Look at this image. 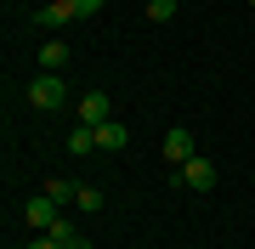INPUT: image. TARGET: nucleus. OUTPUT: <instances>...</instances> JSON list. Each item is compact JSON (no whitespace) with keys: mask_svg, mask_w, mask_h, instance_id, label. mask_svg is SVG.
Segmentation results:
<instances>
[{"mask_svg":"<svg viewBox=\"0 0 255 249\" xmlns=\"http://www.w3.org/2000/svg\"><path fill=\"white\" fill-rule=\"evenodd\" d=\"M40 68H46V74H63L68 68V46L63 40H46V46H40Z\"/></svg>","mask_w":255,"mask_h":249,"instance_id":"9","label":"nucleus"},{"mask_svg":"<svg viewBox=\"0 0 255 249\" xmlns=\"http://www.w3.org/2000/svg\"><path fill=\"white\" fill-rule=\"evenodd\" d=\"M91 148H97V125H74L68 130V153L80 159V153H91Z\"/></svg>","mask_w":255,"mask_h":249,"instance_id":"10","label":"nucleus"},{"mask_svg":"<svg viewBox=\"0 0 255 249\" xmlns=\"http://www.w3.org/2000/svg\"><path fill=\"white\" fill-rule=\"evenodd\" d=\"M74 17H80V11H74V0H51V6H40V11H34V23H40V28H63V23H74Z\"/></svg>","mask_w":255,"mask_h":249,"instance_id":"6","label":"nucleus"},{"mask_svg":"<svg viewBox=\"0 0 255 249\" xmlns=\"http://www.w3.org/2000/svg\"><path fill=\"white\" fill-rule=\"evenodd\" d=\"M28 249H63V244H57L51 232H34V244H28Z\"/></svg>","mask_w":255,"mask_h":249,"instance_id":"15","label":"nucleus"},{"mask_svg":"<svg viewBox=\"0 0 255 249\" xmlns=\"http://www.w3.org/2000/svg\"><path fill=\"white\" fill-rule=\"evenodd\" d=\"M46 198H57V204H74V198H80V187H74L68 175H51V181H46Z\"/></svg>","mask_w":255,"mask_h":249,"instance_id":"11","label":"nucleus"},{"mask_svg":"<svg viewBox=\"0 0 255 249\" xmlns=\"http://www.w3.org/2000/svg\"><path fill=\"white\" fill-rule=\"evenodd\" d=\"M216 175H221V170L210 165V159L193 153L187 165H176V170H170V181H176V187H193V193H210V187H216Z\"/></svg>","mask_w":255,"mask_h":249,"instance_id":"2","label":"nucleus"},{"mask_svg":"<svg viewBox=\"0 0 255 249\" xmlns=\"http://www.w3.org/2000/svg\"><path fill=\"white\" fill-rule=\"evenodd\" d=\"M250 11H255V0H250Z\"/></svg>","mask_w":255,"mask_h":249,"instance_id":"16","label":"nucleus"},{"mask_svg":"<svg viewBox=\"0 0 255 249\" xmlns=\"http://www.w3.org/2000/svg\"><path fill=\"white\" fill-rule=\"evenodd\" d=\"M74 11H80V17H97V11H102V0H74Z\"/></svg>","mask_w":255,"mask_h":249,"instance_id":"14","label":"nucleus"},{"mask_svg":"<svg viewBox=\"0 0 255 249\" xmlns=\"http://www.w3.org/2000/svg\"><path fill=\"white\" fill-rule=\"evenodd\" d=\"M68 102V80L63 74H46V68H40L34 80H28V108H40V113H57Z\"/></svg>","mask_w":255,"mask_h":249,"instance_id":"1","label":"nucleus"},{"mask_svg":"<svg viewBox=\"0 0 255 249\" xmlns=\"http://www.w3.org/2000/svg\"><path fill=\"white\" fill-rule=\"evenodd\" d=\"M176 17V0H147V23H170Z\"/></svg>","mask_w":255,"mask_h":249,"instance_id":"12","label":"nucleus"},{"mask_svg":"<svg viewBox=\"0 0 255 249\" xmlns=\"http://www.w3.org/2000/svg\"><path fill=\"white\" fill-rule=\"evenodd\" d=\"M51 238L63 244V249H91V238H85V232H80V227L68 221V215H57V227H51Z\"/></svg>","mask_w":255,"mask_h":249,"instance_id":"8","label":"nucleus"},{"mask_svg":"<svg viewBox=\"0 0 255 249\" xmlns=\"http://www.w3.org/2000/svg\"><path fill=\"white\" fill-rule=\"evenodd\" d=\"M74 204H80L85 215H97V210H102V193H97V187H80V198H74Z\"/></svg>","mask_w":255,"mask_h":249,"instance_id":"13","label":"nucleus"},{"mask_svg":"<svg viewBox=\"0 0 255 249\" xmlns=\"http://www.w3.org/2000/svg\"><path fill=\"white\" fill-rule=\"evenodd\" d=\"M97 148H102V153H125V148H130V130H125V125H114V119H108V125H97Z\"/></svg>","mask_w":255,"mask_h":249,"instance_id":"7","label":"nucleus"},{"mask_svg":"<svg viewBox=\"0 0 255 249\" xmlns=\"http://www.w3.org/2000/svg\"><path fill=\"white\" fill-rule=\"evenodd\" d=\"M164 159H170V165H187L193 159V130H182V125L164 130Z\"/></svg>","mask_w":255,"mask_h":249,"instance_id":"5","label":"nucleus"},{"mask_svg":"<svg viewBox=\"0 0 255 249\" xmlns=\"http://www.w3.org/2000/svg\"><path fill=\"white\" fill-rule=\"evenodd\" d=\"M57 215H63V204H57V198H46V193L23 204V221L34 227V232H51V227H57Z\"/></svg>","mask_w":255,"mask_h":249,"instance_id":"3","label":"nucleus"},{"mask_svg":"<svg viewBox=\"0 0 255 249\" xmlns=\"http://www.w3.org/2000/svg\"><path fill=\"white\" fill-rule=\"evenodd\" d=\"M74 113H80V125H108L114 102H108V91H85L80 102H74Z\"/></svg>","mask_w":255,"mask_h":249,"instance_id":"4","label":"nucleus"}]
</instances>
